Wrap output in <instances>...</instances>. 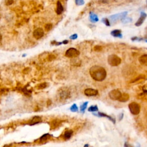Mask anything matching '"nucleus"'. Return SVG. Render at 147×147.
I'll return each mask as SVG.
<instances>
[{"label":"nucleus","instance_id":"5","mask_svg":"<svg viewBox=\"0 0 147 147\" xmlns=\"http://www.w3.org/2000/svg\"><path fill=\"white\" fill-rule=\"evenodd\" d=\"M129 109L131 113L133 115H137L140 112V106L136 102H132L130 103Z\"/></svg>","mask_w":147,"mask_h":147},{"label":"nucleus","instance_id":"25","mask_svg":"<svg viewBox=\"0 0 147 147\" xmlns=\"http://www.w3.org/2000/svg\"><path fill=\"white\" fill-rule=\"evenodd\" d=\"M75 4L78 6H82L85 4V1L84 0H75Z\"/></svg>","mask_w":147,"mask_h":147},{"label":"nucleus","instance_id":"28","mask_svg":"<svg viewBox=\"0 0 147 147\" xmlns=\"http://www.w3.org/2000/svg\"><path fill=\"white\" fill-rule=\"evenodd\" d=\"M102 49V47L100 46V45H96V46L94 47V51H100Z\"/></svg>","mask_w":147,"mask_h":147},{"label":"nucleus","instance_id":"35","mask_svg":"<svg viewBox=\"0 0 147 147\" xmlns=\"http://www.w3.org/2000/svg\"><path fill=\"white\" fill-rule=\"evenodd\" d=\"M123 116H124V114L123 113H121L119 115V120L121 121V120L123 118Z\"/></svg>","mask_w":147,"mask_h":147},{"label":"nucleus","instance_id":"18","mask_svg":"<svg viewBox=\"0 0 147 147\" xmlns=\"http://www.w3.org/2000/svg\"><path fill=\"white\" fill-rule=\"evenodd\" d=\"M72 131L71 130H68V131H65V132L64 134V138H65V140H68L70 139L71 138V137L72 136Z\"/></svg>","mask_w":147,"mask_h":147},{"label":"nucleus","instance_id":"26","mask_svg":"<svg viewBox=\"0 0 147 147\" xmlns=\"http://www.w3.org/2000/svg\"><path fill=\"white\" fill-rule=\"evenodd\" d=\"M52 28V25L51 24H48L45 25V29H46V31H49Z\"/></svg>","mask_w":147,"mask_h":147},{"label":"nucleus","instance_id":"15","mask_svg":"<svg viewBox=\"0 0 147 147\" xmlns=\"http://www.w3.org/2000/svg\"><path fill=\"white\" fill-rule=\"evenodd\" d=\"M90 19L91 22H94V23L98 22L99 21V18H98L97 15L93 12L90 13Z\"/></svg>","mask_w":147,"mask_h":147},{"label":"nucleus","instance_id":"22","mask_svg":"<svg viewBox=\"0 0 147 147\" xmlns=\"http://www.w3.org/2000/svg\"><path fill=\"white\" fill-rule=\"evenodd\" d=\"M70 110L72 112H76L78 110V108L76 104L74 103L71 106L70 108Z\"/></svg>","mask_w":147,"mask_h":147},{"label":"nucleus","instance_id":"36","mask_svg":"<svg viewBox=\"0 0 147 147\" xmlns=\"http://www.w3.org/2000/svg\"><path fill=\"white\" fill-rule=\"evenodd\" d=\"M68 43V41L67 40H64L62 42V44H67Z\"/></svg>","mask_w":147,"mask_h":147},{"label":"nucleus","instance_id":"13","mask_svg":"<svg viewBox=\"0 0 147 147\" xmlns=\"http://www.w3.org/2000/svg\"><path fill=\"white\" fill-rule=\"evenodd\" d=\"M111 35L115 37V38H122V33H121V31L120 29H114L111 32Z\"/></svg>","mask_w":147,"mask_h":147},{"label":"nucleus","instance_id":"38","mask_svg":"<svg viewBox=\"0 0 147 147\" xmlns=\"http://www.w3.org/2000/svg\"><path fill=\"white\" fill-rule=\"evenodd\" d=\"M1 40H2V36L0 34V41H1Z\"/></svg>","mask_w":147,"mask_h":147},{"label":"nucleus","instance_id":"20","mask_svg":"<svg viewBox=\"0 0 147 147\" xmlns=\"http://www.w3.org/2000/svg\"><path fill=\"white\" fill-rule=\"evenodd\" d=\"M87 105H88V102H84V103H83L82 105H81V106H80L81 112H85V109H86L87 106Z\"/></svg>","mask_w":147,"mask_h":147},{"label":"nucleus","instance_id":"17","mask_svg":"<svg viewBox=\"0 0 147 147\" xmlns=\"http://www.w3.org/2000/svg\"><path fill=\"white\" fill-rule=\"evenodd\" d=\"M98 116H99V117H106V118H109L110 120L111 121H112V122H113L114 124L115 123V121L114 118H112V117L109 116V115H107V114H106L103 113H98Z\"/></svg>","mask_w":147,"mask_h":147},{"label":"nucleus","instance_id":"1","mask_svg":"<svg viewBox=\"0 0 147 147\" xmlns=\"http://www.w3.org/2000/svg\"><path fill=\"white\" fill-rule=\"evenodd\" d=\"M89 73L90 76L95 81L102 82L106 77V71L102 67L99 65H94L90 69Z\"/></svg>","mask_w":147,"mask_h":147},{"label":"nucleus","instance_id":"19","mask_svg":"<svg viewBox=\"0 0 147 147\" xmlns=\"http://www.w3.org/2000/svg\"><path fill=\"white\" fill-rule=\"evenodd\" d=\"M50 136H51V135H49V134H48V133L45 134V135H43L40 138V140L41 142H44V141H47L48 138L50 137Z\"/></svg>","mask_w":147,"mask_h":147},{"label":"nucleus","instance_id":"3","mask_svg":"<svg viewBox=\"0 0 147 147\" xmlns=\"http://www.w3.org/2000/svg\"><path fill=\"white\" fill-rule=\"evenodd\" d=\"M58 95L60 100L65 101L70 97V91L67 87H63L60 88L58 91Z\"/></svg>","mask_w":147,"mask_h":147},{"label":"nucleus","instance_id":"30","mask_svg":"<svg viewBox=\"0 0 147 147\" xmlns=\"http://www.w3.org/2000/svg\"><path fill=\"white\" fill-rule=\"evenodd\" d=\"M132 41H141L142 40V38H138L137 37H133L132 38Z\"/></svg>","mask_w":147,"mask_h":147},{"label":"nucleus","instance_id":"23","mask_svg":"<svg viewBox=\"0 0 147 147\" xmlns=\"http://www.w3.org/2000/svg\"><path fill=\"white\" fill-rule=\"evenodd\" d=\"M123 24H128L129 22H131L132 21V18H124L122 20H121Z\"/></svg>","mask_w":147,"mask_h":147},{"label":"nucleus","instance_id":"37","mask_svg":"<svg viewBox=\"0 0 147 147\" xmlns=\"http://www.w3.org/2000/svg\"><path fill=\"white\" fill-rule=\"evenodd\" d=\"M89 147L88 144H85V145H84V147Z\"/></svg>","mask_w":147,"mask_h":147},{"label":"nucleus","instance_id":"9","mask_svg":"<svg viewBox=\"0 0 147 147\" xmlns=\"http://www.w3.org/2000/svg\"><path fill=\"white\" fill-rule=\"evenodd\" d=\"M84 93H85V95L87 97H93L96 96L97 95H98V91L97 90L94 89V88H88L85 89V91H84Z\"/></svg>","mask_w":147,"mask_h":147},{"label":"nucleus","instance_id":"32","mask_svg":"<svg viewBox=\"0 0 147 147\" xmlns=\"http://www.w3.org/2000/svg\"><path fill=\"white\" fill-rule=\"evenodd\" d=\"M52 44H54V45H61V44H62V42H56V41H54L52 42Z\"/></svg>","mask_w":147,"mask_h":147},{"label":"nucleus","instance_id":"16","mask_svg":"<svg viewBox=\"0 0 147 147\" xmlns=\"http://www.w3.org/2000/svg\"><path fill=\"white\" fill-rule=\"evenodd\" d=\"M129 95L126 93H124L122 94L120 98L118 101H119L120 102H126V101L129 100Z\"/></svg>","mask_w":147,"mask_h":147},{"label":"nucleus","instance_id":"29","mask_svg":"<svg viewBox=\"0 0 147 147\" xmlns=\"http://www.w3.org/2000/svg\"><path fill=\"white\" fill-rule=\"evenodd\" d=\"M77 38H78V35H77L76 33L73 34V35H72L70 37V38L71 40H75Z\"/></svg>","mask_w":147,"mask_h":147},{"label":"nucleus","instance_id":"6","mask_svg":"<svg viewBox=\"0 0 147 147\" xmlns=\"http://www.w3.org/2000/svg\"><path fill=\"white\" fill-rule=\"evenodd\" d=\"M127 15H128V12H124L111 16L109 17V18L112 22H116V21H117L118 20H122L124 18H125V17Z\"/></svg>","mask_w":147,"mask_h":147},{"label":"nucleus","instance_id":"27","mask_svg":"<svg viewBox=\"0 0 147 147\" xmlns=\"http://www.w3.org/2000/svg\"><path fill=\"white\" fill-rule=\"evenodd\" d=\"M47 83H43L38 85V88H39V89H43V88H45L47 86Z\"/></svg>","mask_w":147,"mask_h":147},{"label":"nucleus","instance_id":"4","mask_svg":"<svg viewBox=\"0 0 147 147\" xmlns=\"http://www.w3.org/2000/svg\"><path fill=\"white\" fill-rule=\"evenodd\" d=\"M80 55L79 51L76 48H70L66 51L65 53V56L69 58H77Z\"/></svg>","mask_w":147,"mask_h":147},{"label":"nucleus","instance_id":"40","mask_svg":"<svg viewBox=\"0 0 147 147\" xmlns=\"http://www.w3.org/2000/svg\"><path fill=\"white\" fill-rule=\"evenodd\" d=\"M146 30H147V27L146 28Z\"/></svg>","mask_w":147,"mask_h":147},{"label":"nucleus","instance_id":"2","mask_svg":"<svg viewBox=\"0 0 147 147\" xmlns=\"http://www.w3.org/2000/svg\"><path fill=\"white\" fill-rule=\"evenodd\" d=\"M121 59L116 55H110L108 58V63L111 66H118L121 64Z\"/></svg>","mask_w":147,"mask_h":147},{"label":"nucleus","instance_id":"12","mask_svg":"<svg viewBox=\"0 0 147 147\" xmlns=\"http://www.w3.org/2000/svg\"><path fill=\"white\" fill-rule=\"evenodd\" d=\"M140 63L144 66H147V54L142 55L138 59Z\"/></svg>","mask_w":147,"mask_h":147},{"label":"nucleus","instance_id":"21","mask_svg":"<svg viewBox=\"0 0 147 147\" xmlns=\"http://www.w3.org/2000/svg\"><path fill=\"white\" fill-rule=\"evenodd\" d=\"M98 110V107H97V105H95V106H94V105H93V106H91L88 109V112H97V111Z\"/></svg>","mask_w":147,"mask_h":147},{"label":"nucleus","instance_id":"34","mask_svg":"<svg viewBox=\"0 0 147 147\" xmlns=\"http://www.w3.org/2000/svg\"><path fill=\"white\" fill-rule=\"evenodd\" d=\"M12 3H13V0H8V1L6 2V5H11V4H12Z\"/></svg>","mask_w":147,"mask_h":147},{"label":"nucleus","instance_id":"24","mask_svg":"<svg viewBox=\"0 0 147 147\" xmlns=\"http://www.w3.org/2000/svg\"><path fill=\"white\" fill-rule=\"evenodd\" d=\"M102 21L103 24H105L106 26H110V21H109V20L107 18H103L102 19Z\"/></svg>","mask_w":147,"mask_h":147},{"label":"nucleus","instance_id":"31","mask_svg":"<svg viewBox=\"0 0 147 147\" xmlns=\"http://www.w3.org/2000/svg\"><path fill=\"white\" fill-rule=\"evenodd\" d=\"M55 56L53 55H49V56H48V59L49 61L55 59Z\"/></svg>","mask_w":147,"mask_h":147},{"label":"nucleus","instance_id":"11","mask_svg":"<svg viewBox=\"0 0 147 147\" xmlns=\"http://www.w3.org/2000/svg\"><path fill=\"white\" fill-rule=\"evenodd\" d=\"M42 121V119L39 116H35L32 118V120L30 121L29 125H34L37 124H39Z\"/></svg>","mask_w":147,"mask_h":147},{"label":"nucleus","instance_id":"14","mask_svg":"<svg viewBox=\"0 0 147 147\" xmlns=\"http://www.w3.org/2000/svg\"><path fill=\"white\" fill-rule=\"evenodd\" d=\"M63 6L62 4L60 1H58L56 4V12L58 15H61L63 12Z\"/></svg>","mask_w":147,"mask_h":147},{"label":"nucleus","instance_id":"7","mask_svg":"<svg viewBox=\"0 0 147 147\" xmlns=\"http://www.w3.org/2000/svg\"><path fill=\"white\" fill-rule=\"evenodd\" d=\"M121 95H122V93L120 92V91L117 89L113 90L110 91L109 93V98L112 100L114 101L119 100Z\"/></svg>","mask_w":147,"mask_h":147},{"label":"nucleus","instance_id":"10","mask_svg":"<svg viewBox=\"0 0 147 147\" xmlns=\"http://www.w3.org/2000/svg\"><path fill=\"white\" fill-rule=\"evenodd\" d=\"M147 15L145 13V12H141L140 13V18H138L137 21L135 23V25L136 27H140V25H141L142 24V23L144 22V20H145V18H147Z\"/></svg>","mask_w":147,"mask_h":147},{"label":"nucleus","instance_id":"8","mask_svg":"<svg viewBox=\"0 0 147 147\" xmlns=\"http://www.w3.org/2000/svg\"><path fill=\"white\" fill-rule=\"evenodd\" d=\"M44 35V32L43 29L41 28H38L34 31L33 33V36L36 39H40L42 38Z\"/></svg>","mask_w":147,"mask_h":147},{"label":"nucleus","instance_id":"39","mask_svg":"<svg viewBox=\"0 0 147 147\" xmlns=\"http://www.w3.org/2000/svg\"><path fill=\"white\" fill-rule=\"evenodd\" d=\"M145 42L147 43V40H145Z\"/></svg>","mask_w":147,"mask_h":147},{"label":"nucleus","instance_id":"33","mask_svg":"<svg viewBox=\"0 0 147 147\" xmlns=\"http://www.w3.org/2000/svg\"><path fill=\"white\" fill-rule=\"evenodd\" d=\"M124 147H132V145H131V144H129L128 142H126L124 144Z\"/></svg>","mask_w":147,"mask_h":147}]
</instances>
